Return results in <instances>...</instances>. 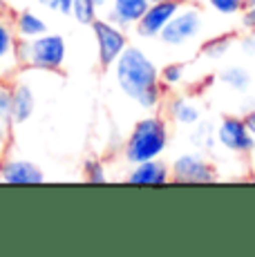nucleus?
<instances>
[{
    "mask_svg": "<svg viewBox=\"0 0 255 257\" xmlns=\"http://www.w3.org/2000/svg\"><path fill=\"white\" fill-rule=\"evenodd\" d=\"M119 90L144 110H157L164 98V83L153 58L137 45H128L114 63Z\"/></svg>",
    "mask_w": 255,
    "mask_h": 257,
    "instance_id": "1",
    "label": "nucleus"
},
{
    "mask_svg": "<svg viewBox=\"0 0 255 257\" xmlns=\"http://www.w3.org/2000/svg\"><path fill=\"white\" fill-rule=\"evenodd\" d=\"M168 141H170V132L166 118L159 114L144 116L132 127L130 137H128L123 146V157L130 166L141 164V161L159 159L166 152V148H168Z\"/></svg>",
    "mask_w": 255,
    "mask_h": 257,
    "instance_id": "2",
    "label": "nucleus"
},
{
    "mask_svg": "<svg viewBox=\"0 0 255 257\" xmlns=\"http://www.w3.org/2000/svg\"><path fill=\"white\" fill-rule=\"evenodd\" d=\"M18 61L27 70L61 72L67 61V45L61 34H43L36 38H18Z\"/></svg>",
    "mask_w": 255,
    "mask_h": 257,
    "instance_id": "3",
    "label": "nucleus"
},
{
    "mask_svg": "<svg viewBox=\"0 0 255 257\" xmlns=\"http://www.w3.org/2000/svg\"><path fill=\"white\" fill-rule=\"evenodd\" d=\"M92 34L96 41V54H99V67L101 70H110L114 67L116 58L123 54V49L128 47V36L123 32V27L114 25L107 18H96L90 25Z\"/></svg>",
    "mask_w": 255,
    "mask_h": 257,
    "instance_id": "4",
    "label": "nucleus"
},
{
    "mask_svg": "<svg viewBox=\"0 0 255 257\" xmlns=\"http://www.w3.org/2000/svg\"><path fill=\"white\" fill-rule=\"evenodd\" d=\"M202 25H204V18H202L199 9L184 7V5H181L179 12L170 18V23L166 25L164 32L159 34V41L168 47H181L199 36Z\"/></svg>",
    "mask_w": 255,
    "mask_h": 257,
    "instance_id": "5",
    "label": "nucleus"
},
{
    "mask_svg": "<svg viewBox=\"0 0 255 257\" xmlns=\"http://www.w3.org/2000/svg\"><path fill=\"white\" fill-rule=\"evenodd\" d=\"M170 181H177V184H213V181H217V170L199 152H186L170 164Z\"/></svg>",
    "mask_w": 255,
    "mask_h": 257,
    "instance_id": "6",
    "label": "nucleus"
},
{
    "mask_svg": "<svg viewBox=\"0 0 255 257\" xmlns=\"http://www.w3.org/2000/svg\"><path fill=\"white\" fill-rule=\"evenodd\" d=\"M215 135H217L219 146L226 148L233 155H251L255 148L253 135L248 132L244 118H239V116H224L219 121Z\"/></svg>",
    "mask_w": 255,
    "mask_h": 257,
    "instance_id": "7",
    "label": "nucleus"
},
{
    "mask_svg": "<svg viewBox=\"0 0 255 257\" xmlns=\"http://www.w3.org/2000/svg\"><path fill=\"white\" fill-rule=\"evenodd\" d=\"M181 3L177 0H164V3H150V7L146 9V14L139 18V23L135 25V32L141 38H159V34L164 32V27L170 23V18L179 12Z\"/></svg>",
    "mask_w": 255,
    "mask_h": 257,
    "instance_id": "8",
    "label": "nucleus"
},
{
    "mask_svg": "<svg viewBox=\"0 0 255 257\" xmlns=\"http://www.w3.org/2000/svg\"><path fill=\"white\" fill-rule=\"evenodd\" d=\"M0 181L9 186H38L45 184V172L29 159H5L0 164Z\"/></svg>",
    "mask_w": 255,
    "mask_h": 257,
    "instance_id": "9",
    "label": "nucleus"
},
{
    "mask_svg": "<svg viewBox=\"0 0 255 257\" xmlns=\"http://www.w3.org/2000/svg\"><path fill=\"white\" fill-rule=\"evenodd\" d=\"M132 186H164L170 181V166H166L161 159H150L135 164L125 177Z\"/></svg>",
    "mask_w": 255,
    "mask_h": 257,
    "instance_id": "10",
    "label": "nucleus"
},
{
    "mask_svg": "<svg viewBox=\"0 0 255 257\" xmlns=\"http://www.w3.org/2000/svg\"><path fill=\"white\" fill-rule=\"evenodd\" d=\"M148 7H150V0H112L110 12H107V21H112L123 29L135 27Z\"/></svg>",
    "mask_w": 255,
    "mask_h": 257,
    "instance_id": "11",
    "label": "nucleus"
},
{
    "mask_svg": "<svg viewBox=\"0 0 255 257\" xmlns=\"http://www.w3.org/2000/svg\"><path fill=\"white\" fill-rule=\"evenodd\" d=\"M16 47H18L16 29L7 21H0V78H5L21 65Z\"/></svg>",
    "mask_w": 255,
    "mask_h": 257,
    "instance_id": "12",
    "label": "nucleus"
},
{
    "mask_svg": "<svg viewBox=\"0 0 255 257\" xmlns=\"http://www.w3.org/2000/svg\"><path fill=\"white\" fill-rule=\"evenodd\" d=\"M14 125H23L34 116L36 94L27 83H14Z\"/></svg>",
    "mask_w": 255,
    "mask_h": 257,
    "instance_id": "13",
    "label": "nucleus"
},
{
    "mask_svg": "<svg viewBox=\"0 0 255 257\" xmlns=\"http://www.w3.org/2000/svg\"><path fill=\"white\" fill-rule=\"evenodd\" d=\"M168 114L173 118L177 125H197L199 121H202V110H199L197 105H195L190 98L186 96H177L170 101L168 105Z\"/></svg>",
    "mask_w": 255,
    "mask_h": 257,
    "instance_id": "14",
    "label": "nucleus"
},
{
    "mask_svg": "<svg viewBox=\"0 0 255 257\" xmlns=\"http://www.w3.org/2000/svg\"><path fill=\"white\" fill-rule=\"evenodd\" d=\"M14 29H16L18 38H36V36H43V34L50 32L45 18H41L38 14L29 12V9L18 12L16 16H14Z\"/></svg>",
    "mask_w": 255,
    "mask_h": 257,
    "instance_id": "15",
    "label": "nucleus"
},
{
    "mask_svg": "<svg viewBox=\"0 0 255 257\" xmlns=\"http://www.w3.org/2000/svg\"><path fill=\"white\" fill-rule=\"evenodd\" d=\"M107 0H72V18L78 25H92L99 18V9L105 7Z\"/></svg>",
    "mask_w": 255,
    "mask_h": 257,
    "instance_id": "16",
    "label": "nucleus"
},
{
    "mask_svg": "<svg viewBox=\"0 0 255 257\" xmlns=\"http://www.w3.org/2000/svg\"><path fill=\"white\" fill-rule=\"evenodd\" d=\"M219 81L235 92H246L251 87V74L244 70L242 65H228L219 72Z\"/></svg>",
    "mask_w": 255,
    "mask_h": 257,
    "instance_id": "17",
    "label": "nucleus"
},
{
    "mask_svg": "<svg viewBox=\"0 0 255 257\" xmlns=\"http://www.w3.org/2000/svg\"><path fill=\"white\" fill-rule=\"evenodd\" d=\"M0 123L14 125V87L0 78Z\"/></svg>",
    "mask_w": 255,
    "mask_h": 257,
    "instance_id": "18",
    "label": "nucleus"
},
{
    "mask_svg": "<svg viewBox=\"0 0 255 257\" xmlns=\"http://www.w3.org/2000/svg\"><path fill=\"white\" fill-rule=\"evenodd\" d=\"M83 177L87 184H105L107 181V170L101 159H87L83 164Z\"/></svg>",
    "mask_w": 255,
    "mask_h": 257,
    "instance_id": "19",
    "label": "nucleus"
},
{
    "mask_svg": "<svg viewBox=\"0 0 255 257\" xmlns=\"http://www.w3.org/2000/svg\"><path fill=\"white\" fill-rule=\"evenodd\" d=\"M159 78H161L164 85L175 87L186 78V67L181 65V63H168L166 67H161L159 70Z\"/></svg>",
    "mask_w": 255,
    "mask_h": 257,
    "instance_id": "20",
    "label": "nucleus"
},
{
    "mask_svg": "<svg viewBox=\"0 0 255 257\" xmlns=\"http://www.w3.org/2000/svg\"><path fill=\"white\" fill-rule=\"evenodd\" d=\"M193 143L199 148V150H213L215 143H217V135L213 132V127L208 125V123H204V125H199L197 130L193 132Z\"/></svg>",
    "mask_w": 255,
    "mask_h": 257,
    "instance_id": "21",
    "label": "nucleus"
},
{
    "mask_svg": "<svg viewBox=\"0 0 255 257\" xmlns=\"http://www.w3.org/2000/svg\"><path fill=\"white\" fill-rule=\"evenodd\" d=\"M206 3H208L217 14H222V16H233V14H239L244 7H246L244 0H206Z\"/></svg>",
    "mask_w": 255,
    "mask_h": 257,
    "instance_id": "22",
    "label": "nucleus"
},
{
    "mask_svg": "<svg viewBox=\"0 0 255 257\" xmlns=\"http://www.w3.org/2000/svg\"><path fill=\"white\" fill-rule=\"evenodd\" d=\"M230 41H233V36L215 38V41L206 43L202 52H204V54H206V56H208V58H219V56H224V54L228 52V47H230Z\"/></svg>",
    "mask_w": 255,
    "mask_h": 257,
    "instance_id": "23",
    "label": "nucleus"
},
{
    "mask_svg": "<svg viewBox=\"0 0 255 257\" xmlns=\"http://www.w3.org/2000/svg\"><path fill=\"white\" fill-rule=\"evenodd\" d=\"M41 7H45L52 14H61V16H72V0H38Z\"/></svg>",
    "mask_w": 255,
    "mask_h": 257,
    "instance_id": "24",
    "label": "nucleus"
},
{
    "mask_svg": "<svg viewBox=\"0 0 255 257\" xmlns=\"http://www.w3.org/2000/svg\"><path fill=\"white\" fill-rule=\"evenodd\" d=\"M242 27L246 32H255V5H248L242 9Z\"/></svg>",
    "mask_w": 255,
    "mask_h": 257,
    "instance_id": "25",
    "label": "nucleus"
},
{
    "mask_svg": "<svg viewBox=\"0 0 255 257\" xmlns=\"http://www.w3.org/2000/svg\"><path fill=\"white\" fill-rule=\"evenodd\" d=\"M239 49L246 54H255V32H248V36L239 41Z\"/></svg>",
    "mask_w": 255,
    "mask_h": 257,
    "instance_id": "26",
    "label": "nucleus"
},
{
    "mask_svg": "<svg viewBox=\"0 0 255 257\" xmlns=\"http://www.w3.org/2000/svg\"><path fill=\"white\" fill-rule=\"evenodd\" d=\"M244 123H246L248 132H251V135H253V139H255V110H251L246 116H244Z\"/></svg>",
    "mask_w": 255,
    "mask_h": 257,
    "instance_id": "27",
    "label": "nucleus"
},
{
    "mask_svg": "<svg viewBox=\"0 0 255 257\" xmlns=\"http://www.w3.org/2000/svg\"><path fill=\"white\" fill-rule=\"evenodd\" d=\"M7 137H9V127L0 123V150H3L5 143H7Z\"/></svg>",
    "mask_w": 255,
    "mask_h": 257,
    "instance_id": "28",
    "label": "nucleus"
},
{
    "mask_svg": "<svg viewBox=\"0 0 255 257\" xmlns=\"http://www.w3.org/2000/svg\"><path fill=\"white\" fill-rule=\"evenodd\" d=\"M150 3H164V0H150ZM177 3H181V0H177Z\"/></svg>",
    "mask_w": 255,
    "mask_h": 257,
    "instance_id": "29",
    "label": "nucleus"
},
{
    "mask_svg": "<svg viewBox=\"0 0 255 257\" xmlns=\"http://www.w3.org/2000/svg\"><path fill=\"white\" fill-rule=\"evenodd\" d=\"M251 181H255V172H253V175H251Z\"/></svg>",
    "mask_w": 255,
    "mask_h": 257,
    "instance_id": "30",
    "label": "nucleus"
},
{
    "mask_svg": "<svg viewBox=\"0 0 255 257\" xmlns=\"http://www.w3.org/2000/svg\"><path fill=\"white\" fill-rule=\"evenodd\" d=\"M251 155H253V157H255V148H253V152H251Z\"/></svg>",
    "mask_w": 255,
    "mask_h": 257,
    "instance_id": "31",
    "label": "nucleus"
}]
</instances>
